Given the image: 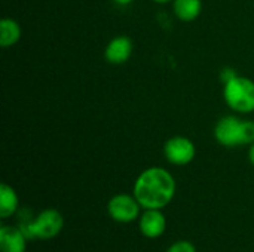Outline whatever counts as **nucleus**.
I'll return each mask as SVG.
<instances>
[{"mask_svg": "<svg viewBox=\"0 0 254 252\" xmlns=\"http://www.w3.org/2000/svg\"><path fill=\"white\" fill-rule=\"evenodd\" d=\"M177 184L173 174L162 166H150L135 178L132 195L143 209H162L176 196Z\"/></svg>", "mask_w": 254, "mask_h": 252, "instance_id": "obj_1", "label": "nucleus"}, {"mask_svg": "<svg viewBox=\"0 0 254 252\" xmlns=\"http://www.w3.org/2000/svg\"><path fill=\"white\" fill-rule=\"evenodd\" d=\"M213 135L226 149L252 146L254 143V120H246L235 114L223 116L216 122Z\"/></svg>", "mask_w": 254, "mask_h": 252, "instance_id": "obj_2", "label": "nucleus"}, {"mask_svg": "<svg viewBox=\"0 0 254 252\" xmlns=\"http://www.w3.org/2000/svg\"><path fill=\"white\" fill-rule=\"evenodd\" d=\"M18 227L27 239L48 241L61 233L64 227V218L57 209L48 208L39 212L34 218H24V221L19 220Z\"/></svg>", "mask_w": 254, "mask_h": 252, "instance_id": "obj_3", "label": "nucleus"}, {"mask_svg": "<svg viewBox=\"0 0 254 252\" xmlns=\"http://www.w3.org/2000/svg\"><path fill=\"white\" fill-rule=\"evenodd\" d=\"M223 100L237 114L254 113V80L238 74L223 85Z\"/></svg>", "mask_w": 254, "mask_h": 252, "instance_id": "obj_4", "label": "nucleus"}, {"mask_svg": "<svg viewBox=\"0 0 254 252\" xmlns=\"http://www.w3.org/2000/svg\"><path fill=\"white\" fill-rule=\"evenodd\" d=\"M107 212L110 218L116 223L128 224L140 218L141 215V205L135 199L134 195L119 193L115 195L107 203Z\"/></svg>", "mask_w": 254, "mask_h": 252, "instance_id": "obj_5", "label": "nucleus"}, {"mask_svg": "<svg viewBox=\"0 0 254 252\" xmlns=\"http://www.w3.org/2000/svg\"><path fill=\"white\" fill-rule=\"evenodd\" d=\"M164 156L171 165L186 166L195 159L196 147L190 138L174 135L164 143Z\"/></svg>", "mask_w": 254, "mask_h": 252, "instance_id": "obj_6", "label": "nucleus"}, {"mask_svg": "<svg viewBox=\"0 0 254 252\" xmlns=\"http://www.w3.org/2000/svg\"><path fill=\"white\" fill-rule=\"evenodd\" d=\"M132 50L134 43L128 36H115L109 40V43L104 48V59L112 65H122L131 58Z\"/></svg>", "mask_w": 254, "mask_h": 252, "instance_id": "obj_7", "label": "nucleus"}, {"mask_svg": "<svg viewBox=\"0 0 254 252\" xmlns=\"http://www.w3.org/2000/svg\"><path fill=\"white\" fill-rule=\"evenodd\" d=\"M138 229L147 239H158L167 229V217L161 209H144L138 218Z\"/></svg>", "mask_w": 254, "mask_h": 252, "instance_id": "obj_8", "label": "nucleus"}, {"mask_svg": "<svg viewBox=\"0 0 254 252\" xmlns=\"http://www.w3.org/2000/svg\"><path fill=\"white\" fill-rule=\"evenodd\" d=\"M27 238L18 226H1L0 227V251L25 252Z\"/></svg>", "mask_w": 254, "mask_h": 252, "instance_id": "obj_9", "label": "nucleus"}, {"mask_svg": "<svg viewBox=\"0 0 254 252\" xmlns=\"http://www.w3.org/2000/svg\"><path fill=\"white\" fill-rule=\"evenodd\" d=\"M173 13L183 22H192L202 12V0H173Z\"/></svg>", "mask_w": 254, "mask_h": 252, "instance_id": "obj_10", "label": "nucleus"}, {"mask_svg": "<svg viewBox=\"0 0 254 252\" xmlns=\"http://www.w3.org/2000/svg\"><path fill=\"white\" fill-rule=\"evenodd\" d=\"M22 36L19 22L13 18H3L0 21V46L7 49L15 46Z\"/></svg>", "mask_w": 254, "mask_h": 252, "instance_id": "obj_11", "label": "nucleus"}, {"mask_svg": "<svg viewBox=\"0 0 254 252\" xmlns=\"http://www.w3.org/2000/svg\"><path fill=\"white\" fill-rule=\"evenodd\" d=\"M19 206V199L16 192L6 183L0 186V217L9 218L12 217Z\"/></svg>", "mask_w": 254, "mask_h": 252, "instance_id": "obj_12", "label": "nucleus"}, {"mask_svg": "<svg viewBox=\"0 0 254 252\" xmlns=\"http://www.w3.org/2000/svg\"><path fill=\"white\" fill-rule=\"evenodd\" d=\"M167 252H196V248L189 241H177L173 245H170Z\"/></svg>", "mask_w": 254, "mask_h": 252, "instance_id": "obj_13", "label": "nucleus"}, {"mask_svg": "<svg viewBox=\"0 0 254 252\" xmlns=\"http://www.w3.org/2000/svg\"><path fill=\"white\" fill-rule=\"evenodd\" d=\"M238 76V73H237V70H234L232 67H225V68H222V71H220V82H222V85H225V83H228V82H231L234 77H237Z\"/></svg>", "mask_w": 254, "mask_h": 252, "instance_id": "obj_14", "label": "nucleus"}, {"mask_svg": "<svg viewBox=\"0 0 254 252\" xmlns=\"http://www.w3.org/2000/svg\"><path fill=\"white\" fill-rule=\"evenodd\" d=\"M115 4H118V6H128V4H131L132 1H135V0H112Z\"/></svg>", "mask_w": 254, "mask_h": 252, "instance_id": "obj_15", "label": "nucleus"}, {"mask_svg": "<svg viewBox=\"0 0 254 252\" xmlns=\"http://www.w3.org/2000/svg\"><path fill=\"white\" fill-rule=\"evenodd\" d=\"M249 160H250V163L254 166V143L249 147Z\"/></svg>", "mask_w": 254, "mask_h": 252, "instance_id": "obj_16", "label": "nucleus"}, {"mask_svg": "<svg viewBox=\"0 0 254 252\" xmlns=\"http://www.w3.org/2000/svg\"><path fill=\"white\" fill-rule=\"evenodd\" d=\"M156 4H167V3H173V0H152Z\"/></svg>", "mask_w": 254, "mask_h": 252, "instance_id": "obj_17", "label": "nucleus"}]
</instances>
